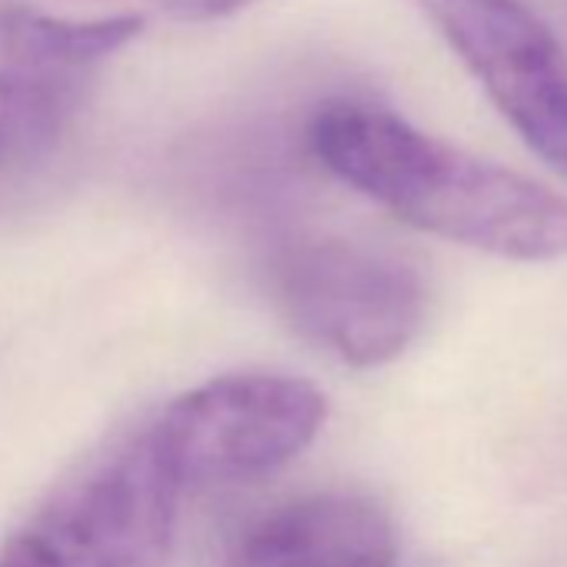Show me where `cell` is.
<instances>
[{"label":"cell","instance_id":"obj_4","mask_svg":"<svg viewBox=\"0 0 567 567\" xmlns=\"http://www.w3.org/2000/svg\"><path fill=\"white\" fill-rule=\"evenodd\" d=\"M274 295L308 341L351 368H381L404 354L431 305L411 260L344 237L284 250L274 264Z\"/></svg>","mask_w":567,"mask_h":567},{"label":"cell","instance_id":"obj_3","mask_svg":"<svg viewBox=\"0 0 567 567\" xmlns=\"http://www.w3.org/2000/svg\"><path fill=\"white\" fill-rule=\"evenodd\" d=\"M328 417L321 391L288 374H224L147 427L151 447L181 491L247 484L291 464Z\"/></svg>","mask_w":567,"mask_h":567},{"label":"cell","instance_id":"obj_1","mask_svg":"<svg viewBox=\"0 0 567 567\" xmlns=\"http://www.w3.org/2000/svg\"><path fill=\"white\" fill-rule=\"evenodd\" d=\"M311 151L338 181L411 227L511 260L567 254V197L464 154L384 107L358 101L321 107Z\"/></svg>","mask_w":567,"mask_h":567},{"label":"cell","instance_id":"obj_7","mask_svg":"<svg viewBox=\"0 0 567 567\" xmlns=\"http://www.w3.org/2000/svg\"><path fill=\"white\" fill-rule=\"evenodd\" d=\"M391 514L361 494H311L250 520L217 567H398Z\"/></svg>","mask_w":567,"mask_h":567},{"label":"cell","instance_id":"obj_2","mask_svg":"<svg viewBox=\"0 0 567 567\" xmlns=\"http://www.w3.org/2000/svg\"><path fill=\"white\" fill-rule=\"evenodd\" d=\"M177 504L144 431L68 477L0 544V567H167Z\"/></svg>","mask_w":567,"mask_h":567},{"label":"cell","instance_id":"obj_6","mask_svg":"<svg viewBox=\"0 0 567 567\" xmlns=\"http://www.w3.org/2000/svg\"><path fill=\"white\" fill-rule=\"evenodd\" d=\"M520 141L567 177V54L520 0H421Z\"/></svg>","mask_w":567,"mask_h":567},{"label":"cell","instance_id":"obj_5","mask_svg":"<svg viewBox=\"0 0 567 567\" xmlns=\"http://www.w3.org/2000/svg\"><path fill=\"white\" fill-rule=\"evenodd\" d=\"M144 21H68L24 8L0 11V177L44 164L74 127L97 71Z\"/></svg>","mask_w":567,"mask_h":567},{"label":"cell","instance_id":"obj_8","mask_svg":"<svg viewBox=\"0 0 567 567\" xmlns=\"http://www.w3.org/2000/svg\"><path fill=\"white\" fill-rule=\"evenodd\" d=\"M161 4L177 21L204 24V21H217V18L237 14L240 8L254 4V0H161Z\"/></svg>","mask_w":567,"mask_h":567}]
</instances>
